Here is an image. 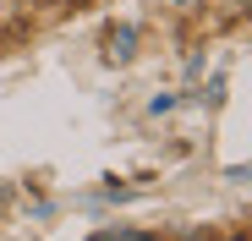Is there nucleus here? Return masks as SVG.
I'll return each mask as SVG.
<instances>
[{"instance_id":"obj_1","label":"nucleus","mask_w":252,"mask_h":241,"mask_svg":"<svg viewBox=\"0 0 252 241\" xmlns=\"http://www.w3.org/2000/svg\"><path fill=\"white\" fill-rule=\"evenodd\" d=\"M132 44H137L132 28H110V33H104V55H110V60H132Z\"/></svg>"},{"instance_id":"obj_2","label":"nucleus","mask_w":252,"mask_h":241,"mask_svg":"<svg viewBox=\"0 0 252 241\" xmlns=\"http://www.w3.org/2000/svg\"><path fill=\"white\" fill-rule=\"evenodd\" d=\"M99 241H148V236H132V230H121V236H99Z\"/></svg>"},{"instance_id":"obj_3","label":"nucleus","mask_w":252,"mask_h":241,"mask_svg":"<svg viewBox=\"0 0 252 241\" xmlns=\"http://www.w3.org/2000/svg\"><path fill=\"white\" fill-rule=\"evenodd\" d=\"M241 6H247V11H252V0H241Z\"/></svg>"}]
</instances>
